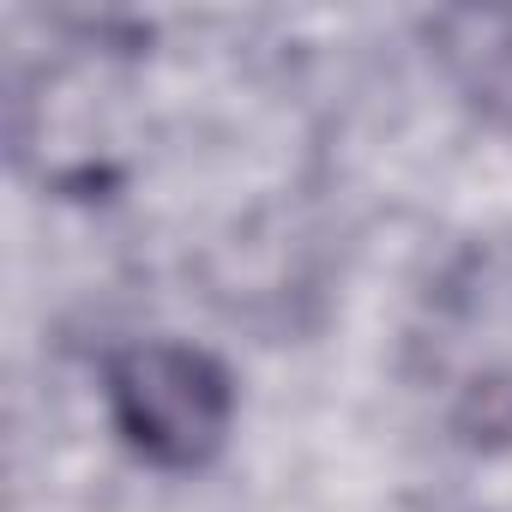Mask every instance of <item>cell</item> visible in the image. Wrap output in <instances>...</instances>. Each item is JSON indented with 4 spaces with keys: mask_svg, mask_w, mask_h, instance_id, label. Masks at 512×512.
I'll return each mask as SVG.
<instances>
[{
    "mask_svg": "<svg viewBox=\"0 0 512 512\" xmlns=\"http://www.w3.org/2000/svg\"><path fill=\"white\" fill-rule=\"evenodd\" d=\"M109 410L133 452L163 470L205 464L229 434V374L187 344H139L109 368Z\"/></svg>",
    "mask_w": 512,
    "mask_h": 512,
    "instance_id": "obj_1",
    "label": "cell"
}]
</instances>
